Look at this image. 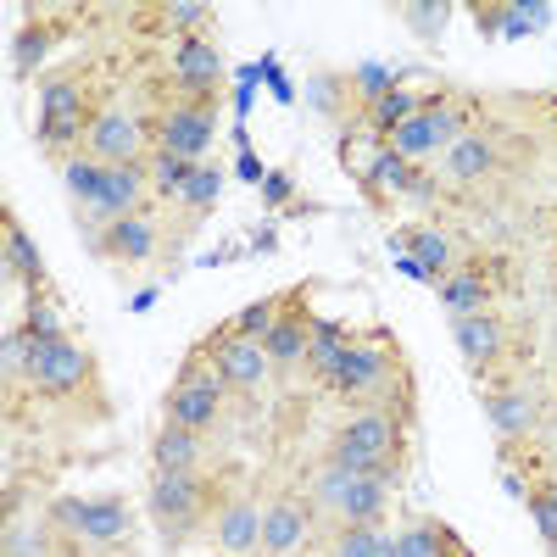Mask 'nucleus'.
I'll list each match as a JSON object with an SVG mask.
<instances>
[{
	"label": "nucleus",
	"mask_w": 557,
	"mask_h": 557,
	"mask_svg": "<svg viewBox=\"0 0 557 557\" xmlns=\"http://www.w3.org/2000/svg\"><path fill=\"white\" fill-rule=\"evenodd\" d=\"M330 457L341 462V469H351V474H380V480L401 485L407 480V424L396 412H385V407H362L351 424L335 435Z\"/></svg>",
	"instance_id": "nucleus-1"
},
{
	"label": "nucleus",
	"mask_w": 557,
	"mask_h": 557,
	"mask_svg": "<svg viewBox=\"0 0 557 557\" xmlns=\"http://www.w3.org/2000/svg\"><path fill=\"white\" fill-rule=\"evenodd\" d=\"M407 380H412L407 362H401L391 330L380 323V330H368V335L351 341V351H346V362H341V374H335L330 391H335L346 407L362 412V407H391V396H396Z\"/></svg>",
	"instance_id": "nucleus-2"
},
{
	"label": "nucleus",
	"mask_w": 557,
	"mask_h": 557,
	"mask_svg": "<svg viewBox=\"0 0 557 557\" xmlns=\"http://www.w3.org/2000/svg\"><path fill=\"white\" fill-rule=\"evenodd\" d=\"M228 491V474L218 469V474H151V496H146V507H151V519H157V530H162V541H184V535H196L201 524H212L218 513H223V496Z\"/></svg>",
	"instance_id": "nucleus-3"
},
{
	"label": "nucleus",
	"mask_w": 557,
	"mask_h": 557,
	"mask_svg": "<svg viewBox=\"0 0 557 557\" xmlns=\"http://www.w3.org/2000/svg\"><path fill=\"white\" fill-rule=\"evenodd\" d=\"M107 112V101L89 89V73H67V78H51L39 89V151H73L84 146L89 123H96Z\"/></svg>",
	"instance_id": "nucleus-4"
},
{
	"label": "nucleus",
	"mask_w": 557,
	"mask_h": 557,
	"mask_svg": "<svg viewBox=\"0 0 557 557\" xmlns=\"http://www.w3.org/2000/svg\"><path fill=\"white\" fill-rule=\"evenodd\" d=\"M28 385L51 401H78V396H96L101 385V368L89 357V346H78L73 335L62 341H28Z\"/></svg>",
	"instance_id": "nucleus-5"
},
{
	"label": "nucleus",
	"mask_w": 557,
	"mask_h": 557,
	"mask_svg": "<svg viewBox=\"0 0 557 557\" xmlns=\"http://www.w3.org/2000/svg\"><path fill=\"white\" fill-rule=\"evenodd\" d=\"M507 285H513V262L502 251H469L441 278V307L451 318H480L507 296Z\"/></svg>",
	"instance_id": "nucleus-6"
},
{
	"label": "nucleus",
	"mask_w": 557,
	"mask_h": 557,
	"mask_svg": "<svg viewBox=\"0 0 557 557\" xmlns=\"http://www.w3.org/2000/svg\"><path fill=\"white\" fill-rule=\"evenodd\" d=\"M151 139H157V151H173L184 162H207L212 139H218V101H190V96L168 101L151 117Z\"/></svg>",
	"instance_id": "nucleus-7"
},
{
	"label": "nucleus",
	"mask_w": 557,
	"mask_h": 557,
	"mask_svg": "<svg viewBox=\"0 0 557 557\" xmlns=\"http://www.w3.org/2000/svg\"><path fill=\"white\" fill-rule=\"evenodd\" d=\"M151 151H157L151 117L134 107H107L84 134V157H96V162H146Z\"/></svg>",
	"instance_id": "nucleus-8"
},
{
	"label": "nucleus",
	"mask_w": 557,
	"mask_h": 557,
	"mask_svg": "<svg viewBox=\"0 0 557 557\" xmlns=\"http://www.w3.org/2000/svg\"><path fill=\"white\" fill-rule=\"evenodd\" d=\"M96 257L107 262V268H117V273H134V268H146L157 251H162V218H157V207H146V212H128V218H117V223H107L96 240Z\"/></svg>",
	"instance_id": "nucleus-9"
},
{
	"label": "nucleus",
	"mask_w": 557,
	"mask_h": 557,
	"mask_svg": "<svg viewBox=\"0 0 557 557\" xmlns=\"http://www.w3.org/2000/svg\"><path fill=\"white\" fill-rule=\"evenodd\" d=\"M451 335H457V351H462V362H469V374H480V380H496V368L507 362V351L519 346L513 318H502V312L451 318Z\"/></svg>",
	"instance_id": "nucleus-10"
},
{
	"label": "nucleus",
	"mask_w": 557,
	"mask_h": 557,
	"mask_svg": "<svg viewBox=\"0 0 557 557\" xmlns=\"http://www.w3.org/2000/svg\"><path fill=\"white\" fill-rule=\"evenodd\" d=\"M201 351L212 357V368L228 380V391H240V396H257L273 374V357L262 351V341H246V335H228V330H212L201 341Z\"/></svg>",
	"instance_id": "nucleus-11"
},
{
	"label": "nucleus",
	"mask_w": 557,
	"mask_h": 557,
	"mask_svg": "<svg viewBox=\"0 0 557 557\" xmlns=\"http://www.w3.org/2000/svg\"><path fill=\"white\" fill-rule=\"evenodd\" d=\"M307 296H312V285H296V290H285V307H278V318H273V330L262 335V351L273 357V368H296V362H307V346H312V312H307Z\"/></svg>",
	"instance_id": "nucleus-12"
},
{
	"label": "nucleus",
	"mask_w": 557,
	"mask_h": 557,
	"mask_svg": "<svg viewBox=\"0 0 557 557\" xmlns=\"http://www.w3.org/2000/svg\"><path fill=\"white\" fill-rule=\"evenodd\" d=\"M218 84H223V57L207 34L196 39H178L173 51V89L190 101H218Z\"/></svg>",
	"instance_id": "nucleus-13"
},
{
	"label": "nucleus",
	"mask_w": 557,
	"mask_h": 557,
	"mask_svg": "<svg viewBox=\"0 0 557 557\" xmlns=\"http://www.w3.org/2000/svg\"><path fill=\"white\" fill-rule=\"evenodd\" d=\"M312 519H318V513H312L307 496H296V491L273 496V502L262 507V557H290V552L307 541Z\"/></svg>",
	"instance_id": "nucleus-14"
},
{
	"label": "nucleus",
	"mask_w": 557,
	"mask_h": 557,
	"mask_svg": "<svg viewBox=\"0 0 557 557\" xmlns=\"http://www.w3.org/2000/svg\"><path fill=\"white\" fill-rule=\"evenodd\" d=\"M407 262H418V278H424V285H435L441 290V278L462 262V251L441 235V228H424V223H412V228H401V235L391 240Z\"/></svg>",
	"instance_id": "nucleus-15"
},
{
	"label": "nucleus",
	"mask_w": 557,
	"mask_h": 557,
	"mask_svg": "<svg viewBox=\"0 0 557 557\" xmlns=\"http://www.w3.org/2000/svg\"><path fill=\"white\" fill-rule=\"evenodd\" d=\"M212 535H218V552L223 557H251L262 552V507L251 496H228L223 513L212 519Z\"/></svg>",
	"instance_id": "nucleus-16"
},
{
	"label": "nucleus",
	"mask_w": 557,
	"mask_h": 557,
	"mask_svg": "<svg viewBox=\"0 0 557 557\" xmlns=\"http://www.w3.org/2000/svg\"><path fill=\"white\" fill-rule=\"evenodd\" d=\"M391 480H380V474H357L351 480V491H346V502H341V513H335V524L341 530H385V519H391Z\"/></svg>",
	"instance_id": "nucleus-17"
},
{
	"label": "nucleus",
	"mask_w": 557,
	"mask_h": 557,
	"mask_svg": "<svg viewBox=\"0 0 557 557\" xmlns=\"http://www.w3.org/2000/svg\"><path fill=\"white\" fill-rule=\"evenodd\" d=\"M485 418L496 441H530L535 435V401L519 385H485Z\"/></svg>",
	"instance_id": "nucleus-18"
},
{
	"label": "nucleus",
	"mask_w": 557,
	"mask_h": 557,
	"mask_svg": "<svg viewBox=\"0 0 557 557\" xmlns=\"http://www.w3.org/2000/svg\"><path fill=\"white\" fill-rule=\"evenodd\" d=\"M201 462H207V435L178 424H162L151 435V474H201Z\"/></svg>",
	"instance_id": "nucleus-19"
},
{
	"label": "nucleus",
	"mask_w": 557,
	"mask_h": 557,
	"mask_svg": "<svg viewBox=\"0 0 557 557\" xmlns=\"http://www.w3.org/2000/svg\"><path fill=\"white\" fill-rule=\"evenodd\" d=\"M89 552H112V546H128L134 541V513L123 496H101L84 507V535H78Z\"/></svg>",
	"instance_id": "nucleus-20"
},
{
	"label": "nucleus",
	"mask_w": 557,
	"mask_h": 557,
	"mask_svg": "<svg viewBox=\"0 0 557 557\" xmlns=\"http://www.w3.org/2000/svg\"><path fill=\"white\" fill-rule=\"evenodd\" d=\"M351 341H357V335L346 330L341 318H318V323H312V346H307V374H312V385H323V391L335 385Z\"/></svg>",
	"instance_id": "nucleus-21"
},
{
	"label": "nucleus",
	"mask_w": 557,
	"mask_h": 557,
	"mask_svg": "<svg viewBox=\"0 0 557 557\" xmlns=\"http://www.w3.org/2000/svg\"><path fill=\"white\" fill-rule=\"evenodd\" d=\"M0 240H7V273L23 278V296L51 290V273H45V262H39V246L28 240V228H17L12 212H0Z\"/></svg>",
	"instance_id": "nucleus-22"
},
{
	"label": "nucleus",
	"mask_w": 557,
	"mask_h": 557,
	"mask_svg": "<svg viewBox=\"0 0 557 557\" xmlns=\"http://www.w3.org/2000/svg\"><path fill=\"white\" fill-rule=\"evenodd\" d=\"M496 168H502V151H496V139L480 134V128H474V134H462L457 146L446 151V173H451L457 184H485Z\"/></svg>",
	"instance_id": "nucleus-23"
},
{
	"label": "nucleus",
	"mask_w": 557,
	"mask_h": 557,
	"mask_svg": "<svg viewBox=\"0 0 557 557\" xmlns=\"http://www.w3.org/2000/svg\"><path fill=\"white\" fill-rule=\"evenodd\" d=\"M396 557H474L441 519H407L396 530Z\"/></svg>",
	"instance_id": "nucleus-24"
},
{
	"label": "nucleus",
	"mask_w": 557,
	"mask_h": 557,
	"mask_svg": "<svg viewBox=\"0 0 557 557\" xmlns=\"http://www.w3.org/2000/svg\"><path fill=\"white\" fill-rule=\"evenodd\" d=\"M418 101H424V96H418V89L396 84L391 96H380L374 107H362V117H357V123H362L368 134H374L380 146H385V139H391V134H396V128H401L407 117H418Z\"/></svg>",
	"instance_id": "nucleus-25"
},
{
	"label": "nucleus",
	"mask_w": 557,
	"mask_h": 557,
	"mask_svg": "<svg viewBox=\"0 0 557 557\" xmlns=\"http://www.w3.org/2000/svg\"><path fill=\"white\" fill-rule=\"evenodd\" d=\"M57 39H62V28L57 23H23L17 28V39H12V73L17 78H34L39 67H45V57H51L57 51Z\"/></svg>",
	"instance_id": "nucleus-26"
},
{
	"label": "nucleus",
	"mask_w": 557,
	"mask_h": 557,
	"mask_svg": "<svg viewBox=\"0 0 557 557\" xmlns=\"http://www.w3.org/2000/svg\"><path fill=\"white\" fill-rule=\"evenodd\" d=\"M23 335H28V341H62V335H67V312H62V301H57V285L23 296Z\"/></svg>",
	"instance_id": "nucleus-27"
},
{
	"label": "nucleus",
	"mask_w": 557,
	"mask_h": 557,
	"mask_svg": "<svg viewBox=\"0 0 557 557\" xmlns=\"http://www.w3.org/2000/svg\"><path fill=\"white\" fill-rule=\"evenodd\" d=\"M351 469H341L335 457H323L318 462V474H312V485H307V502H312V513H323V519H335L341 513V502H346V491H351Z\"/></svg>",
	"instance_id": "nucleus-28"
},
{
	"label": "nucleus",
	"mask_w": 557,
	"mask_h": 557,
	"mask_svg": "<svg viewBox=\"0 0 557 557\" xmlns=\"http://www.w3.org/2000/svg\"><path fill=\"white\" fill-rule=\"evenodd\" d=\"M218 190H223V168L196 162V168H190V178H184V190H178V207L190 212V218H207V212H212V201H218Z\"/></svg>",
	"instance_id": "nucleus-29"
},
{
	"label": "nucleus",
	"mask_w": 557,
	"mask_h": 557,
	"mask_svg": "<svg viewBox=\"0 0 557 557\" xmlns=\"http://www.w3.org/2000/svg\"><path fill=\"white\" fill-rule=\"evenodd\" d=\"M330 557H396V535L391 530H335Z\"/></svg>",
	"instance_id": "nucleus-30"
},
{
	"label": "nucleus",
	"mask_w": 557,
	"mask_h": 557,
	"mask_svg": "<svg viewBox=\"0 0 557 557\" xmlns=\"http://www.w3.org/2000/svg\"><path fill=\"white\" fill-rule=\"evenodd\" d=\"M212 17H218V12H212V7H201V0H168V7H157V23H162V28H173L178 39H196Z\"/></svg>",
	"instance_id": "nucleus-31"
},
{
	"label": "nucleus",
	"mask_w": 557,
	"mask_h": 557,
	"mask_svg": "<svg viewBox=\"0 0 557 557\" xmlns=\"http://www.w3.org/2000/svg\"><path fill=\"white\" fill-rule=\"evenodd\" d=\"M530 519H535V535H541V546L557 557V480H541L535 491H530Z\"/></svg>",
	"instance_id": "nucleus-32"
},
{
	"label": "nucleus",
	"mask_w": 557,
	"mask_h": 557,
	"mask_svg": "<svg viewBox=\"0 0 557 557\" xmlns=\"http://www.w3.org/2000/svg\"><path fill=\"white\" fill-rule=\"evenodd\" d=\"M146 168H151V184H157V201H178V190H184V178H190L196 162H184L173 151H151Z\"/></svg>",
	"instance_id": "nucleus-33"
},
{
	"label": "nucleus",
	"mask_w": 557,
	"mask_h": 557,
	"mask_svg": "<svg viewBox=\"0 0 557 557\" xmlns=\"http://www.w3.org/2000/svg\"><path fill=\"white\" fill-rule=\"evenodd\" d=\"M278 307H285V296H262V301H251L246 312H235V318H228L223 330H228V335H246V341H262V335L273 330Z\"/></svg>",
	"instance_id": "nucleus-34"
},
{
	"label": "nucleus",
	"mask_w": 557,
	"mask_h": 557,
	"mask_svg": "<svg viewBox=\"0 0 557 557\" xmlns=\"http://www.w3.org/2000/svg\"><path fill=\"white\" fill-rule=\"evenodd\" d=\"M401 17H407V28H412V34L441 39V28H446L451 7H446V0H430V7H424V0H407V7H401Z\"/></svg>",
	"instance_id": "nucleus-35"
},
{
	"label": "nucleus",
	"mask_w": 557,
	"mask_h": 557,
	"mask_svg": "<svg viewBox=\"0 0 557 557\" xmlns=\"http://www.w3.org/2000/svg\"><path fill=\"white\" fill-rule=\"evenodd\" d=\"M96 178H101V162H96V157H84V151H78V157H67V162H62V184H67V196H73L78 207L89 201Z\"/></svg>",
	"instance_id": "nucleus-36"
},
{
	"label": "nucleus",
	"mask_w": 557,
	"mask_h": 557,
	"mask_svg": "<svg viewBox=\"0 0 557 557\" xmlns=\"http://www.w3.org/2000/svg\"><path fill=\"white\" fill-rule=\"evenodd\" d=\"M262 201H268L273 212H285V207H290V173H268V178H262Z\"/></svg>",
	"instance_id": "nucleus-37"
},
{
	"label": "nucleus",
	"mask_w": 557,
	"mask_h": 557,
	"mask_svg": "<svg viewBox=\"0 0 557 557\" xmlns=\"http://www.w3.org/2000/svg\"><path fill=\"white\" fill-rule=\"evenodd\" d=\"M235 173L246 178V184H262L268 173H262V162H257V151H251V134L240 128V157H235Z\"/></svg>",
	"instance_id": "nucleus-38"
},
{
	"label": "nucleus",
	"mask_w": 557,
	"mask_h": 557,
	"mask_svg": "<svg viewBox=\"0 0 557 557\" xmlns=\"http://www.w3.org/2000/svg\"><path fill=\"white\" fill-rule=\"evenodd\" d=\"M469 17H480V34H502L507 28V7H480V0H474Z\"/></svg>",
	"instance_id": "nucleus-39"
},
{
	"label": "nucleus",
	"mask_w": 557,
	"mask_h": 557,
	"mask_svg": "<svg viewBox=\"0 0 557 557\" xmlns=\"http://www.w3.org/2000/svg\"><path fill=\"white\" fill-rule=\"evenodd\" d=\"M273 246H278V235H273V228H262V235H257V240H251V251H262V257H268V251H273Z\"/></svg>",
	"instance_id": "nucleus-40"
},
{
	"label": "nucleus",
	"mask_w": 557,
	"mask_h": 557,
	"mask_svg": "<svg viewBox=\"0 0 557 557\" xmlns=\"http://www.w3.org/2000/svg\"><path fill=\"white\" fill-rule=\"evenodd\" d=\"M51 557H84V546H57Z\"/></svg>",
	"instance_id": "nucleus-41"
}]
</instances>
